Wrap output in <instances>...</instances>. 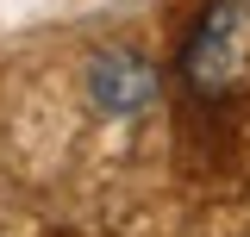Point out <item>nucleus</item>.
Here are the masks:
<instances>
[{
  "instance_id": "1",
  "label": "nucleus",
  "mask_w": 250,
  "mask_h": 237,
  "mask_svg": "<svg viewBox=\"0 0 250 237\" xmlns=\"http://www.w3.org/2000/svg\"><path fill=\"white\" fill-rule=\"evenodd\" d=\"M182 81L200 100L250 88V0H213L182 44Z\"/></svg>"
},
{
  "instance_id": "2",
  "label": "nucleus",
  "mask_w": 250,
  "mask_h": 237,
  "mask_svg": "<svg viewBox=\"0 0 250 237\" xmlns=\"http://www.w3.org/2000/svg\"><path fill=\"white\" fill-rule=\"evenodd\" d=\"M88 100L106 118H138L156 106V69L144 50H100L88 62Z\"/></svg>"
}]
</instances>
